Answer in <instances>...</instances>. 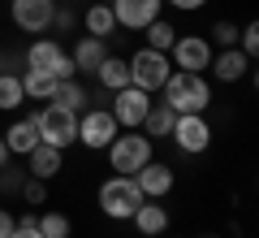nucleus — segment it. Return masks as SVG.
I'll return each mask as SVG.
<instances>
[{
	"instance_id": "obj_1",
	"label": "nucleus",
	"mask_w": 259,
	"mask_h": 238,
	"mask_svg": "<svg viewBox=\"0 0 259 238\" xmlns=\"http://www.w3.org/2000/svg\"><path fill=\"white\" fill-rule=\"evenodd\" d=\"M160 91H164V104L173 113H207V104H212V83H207L203 74L173 70Z\"/></svg>"
},
{
	"instance_id": "obj_2",
	"label": "nucleus",
	"mask_w": 259,
	"mask_h": 238,
	"mask_svg": "<svg viewBox=\"0 0 259 238\" xmlns=\"http://www.w3.org/2000/svg\"><path fill=\"white\" fill-rule=\"evenodd\" d=\"M108 165H112V174H125V178H134L143 165L151 160V139L143 134V130H121L117 139H112L108 147Z\"/></svg>"
},
{
	"instance_id": "obj_3",
	"label": "nucleus",
	"mask_w": 259,
	"mask_h": 238,
	"mask_svg": "<svg viewBox=\"0 0 259 238\" xmlns=\"http://www.w3.org/2000/svg\"><path fill=\"white\" fill-rule=\"evenodd\" d=\"M139 208H143V191H139V182H134V178L112 174L108 182H100V212H104V217L130 221Z\"/></svg>"
},
{
	"instance_id": "obj_4",
	"label": "nucleus",
	"mask_w": 259,
	"mask_h": 238,
	"mask_svg": "<svg viewBox=\"0 0 259 238\" xmlns=\"http://www.w3.org/2000/svg\"><path fill=\"white\" fill-rule=\"evenodd\" d=\"M125 65H130V87H139V91H147V95H156L160 87L168 83V74H173L168 52H156V48H139Z\"/></svg>"
},
{
	"instance_id": "obj_5",
	"label": "nucleus",
	"mask_w": 259,
	"mask_h": 238,
	"mask_svg": "<svg viewBox=\"0 0 259 238\" xmlns=\"http://www.w3.org/2000/svg\"><path fill=\"white\" fill-rule=\"evenodd\" d=\"M35 126H39V143H48V147L65 152L69 143H78V113H69V109L48 104V109L35 113Z\"/></svg>"
},
{
	"instance_id": "obj_6",
	"label": "nucleus",
	"mask_w": 259,
	"mask_h": 238,
	"mask_svg": "<svg viewBox=\"0 0 259 238\" xmlns=\"http://www.w3.org/2000/svg\"><path fill=\"white\" fill-rule=\"evenodd\" d=\"M26 70H39V74H52V78H74V61H69V52H65L56 39H35V44L26 48Z\"/></svg>"
},
{
	"instance_id": "obj_7",
	"label": "nucleus",
	"mask_w": 259,
	"mask_h": 238,
	"mask_svg": "<svg viewBox=\"0 0 259 238\" xmlns=\"http://www.w3.org/2000/svg\"><path fill=\"white\" fill-rule=\"evenodd\" d=\"M117 134H121V126H117V117H112L108 109H82L78 113V143L82 147L104 152Z\"/></svg>"
},
{
	"instance_id": "obj_8",
	"label": "nucleus",
	"mask_w": 259,
	"mask_h": 238,
	"mask_svg": "<svg viewBox=\"0 0 259 238\" xmlns=\"http://www.w3.org/2000/svg\"><path fill=\"white\" fill-rule=\"evenodd\" d=\"M168 139H173L186 156H203L207 147H212V126H207L203 113H177L173 134H168Z\"/></svg>"
},
{
	"instance_id": "obj_9",
	"label": "nucleus",
	"mask_w": 259,
	"mask_h": 238,
	"mask_svg": "<svg viewBox=\"0 0 259 238\" xmlns=\"http://www.w3.org/2000/svg\"><path fill=\"white\" fill-rule=\"evenodd\" d=\"M52 13H56V0H9V18L22 35L52 30Z\"/></svg>"
},
{
	"instance_id": "obj_10",
	"label": "nucleus",
	"mask_w": 259,
	"mask_h": 238,
	"mask_svg": "<svg viewBox=\"0 0 259 238\" xmlns=\"http://www.w3.org/2000/svg\"><path fill=\"white\" fill-rule=\"evenodd\" d=\"M168 61L173 70H186V74H203L212 65V44L203 35H177L173 48H168Z\"/></svg>"
},
{
	"instance_id": "obj_11",
	"label": "nucleus",
	"mask_w": 259,
	"mask_h": 238,
	"mask_svg": "<svg viewBox=\"0 0 259 238\" xmlns=\"http://www.w3.org/2000/svg\"><path fill=\"white\" fill-rule=\"evenodd\" d=\"M147 109H151V95L147 91H139V87H121V91H112V117H117V126L121 130H139L143 126V117H147Z\"/></svg>"
},
{
	"instance_id": "obj_12",
	"label": "nucleus",
	"mask_w": 259,
	"mask_h": 238,
	"mask_svg": "<svg viewBox=\"0 0 259 238\" xmlns=\"http://www.w3.org/2000/svg\"><path fill=\"white\" fill-rule=\"evenodd\" d=\"M108 9H112V18H117V26L143 30V26H151V22L160 18L164 0H112Z\"/></svg>"
},
{
	"instance_id": "obj_13",
	"label": "nucleus",
	"mask_w": 259,
	"mask_h": 238,
	"mask_svg": "<svg viewBox=\"0 0 259 238\" xmlns=\"http://www.w3.org/2000/svg\"><path fill=\"white\" fill-rule=\"evenodd\" d=\"M134 182H139V191H143V199H164L168 191H173V169L164 165V160H156V156H151L147 165L139 169V174H134Z\"/></svg>"
},
{
	"instance_id": "obj_14",
	"label": "nucleus",
	"mask_w": 259,
	"mask_h": 238,
	"mask_svg": "<svg viewBox=\"0 0 259 238\" xmlns=\"http://www.w3.org/2000/svg\"><path fill=\"white\" fill-rule=\"evenodd\" d=\"M207 70L221 83H238V78H250V56L238 52V48H221V52H212V65Z\"/></svg>"
},
{
	"instance_id": "obj_15",
	"label": "nucleus",
	"mask_w": 259,
	"mask_h": 238,
	"mask_svg": "<svg viewBox=\"0 0 259 238\" xmlns=\"http://www.w3.org/2000/svg\"><path fill=\"white\" fill-rule=\"evenodd\" d=\"M134 229L139 234H147V238H160V234H168V208H164V199H143V208L134 212Z\"/></svg>"
},
{
	"instance_id": "obj_16",
	"label": "nucleus",
	"mask_w": 259,
	"mask_h": 238,
	"mask_svg": "<svg viewBox=\"0 0 259 238\" xmlns=\"http://www.w3.org/2000/svg\"><path fill=\"white\" fill-rule=\"evenodd\" d=\"M104 56H108V39L82 35V39L74 44V52H69V61H74V70H78V74H95Z\"/></svg>"
},
{
	"instance_id": "obj_17",
	"label": "nucleus",
	"mask_w": 259,
	"mask_h": 238,
	"mask_svg": "<svg viewBox=\"0 0 259 238\" xmlns=\"http://www.w3.org/2000/svg\"><path fill=\"white\" fill-rule=\"evenodd\" d=\"M61 165H65V152L61 147H48V143H39V147H30L26 152V169H30V178H56L61 174Z\"/></svg>"
},
{
	"instance_id": "obj_18",
	"label": "nucleus",
	"mask_w": 259,
	"mask_h": 238,
	"mask_svg": "<svg viewBox=\"0 0 259 238\" xmlns=\"http://www.w3.org/2000/svg\"><path fill=\"white\" fill-rule=\"evenodd\" d=\"M5 147H9V156H26L30 147H39V126L35 117H18L9 130H5Z\"/></svg>"
},
{
	"instance_id": "obj_19",
	"label": "nucleus",
	"mask_w": 259,
	"mask_h": 238,
	"mask_svg": "<svg viewBox=\"0 0 259 238\" xmlns=\"http://www.w3.org/2000/svg\"><path fill=\"white\" fill-rule=\"evenodd\" d=\"M173 121H177V113L168 109V104H151L139 130H143V134L151 139V143H156V139H168V134H173Z\"/></svg>"
},
{
	"instance_id": "obj_20",
	"label": "nucleus",
	"mask_w": 259,
	"mask_h": 238,
	"mask_svg": "<svg viewBox=\"0 0 259 238\" xmlns=\"http://www.w3.org/2000/svg\"><path fill=\"white\" fill-rule=\"evenodd\" d=\"M95 83L100 87H108V91H121V87H130V65L121 61V56H104L100 61V70H95Z\"/></svg>"
},
{
	"instance_id": "obj_21",
	"label": "nucleus",
	"mask_w": 259,
	"mask_h": 238,
	"mask_svg": "<svg viewBox=\"0 0 259 238\" xmlns=\"http://www.w3.org/2000/svg\"><path fill=\"white\" fill-rule=\"evenodd\" d=\"M82 26H87V35H95V39H108L112 30H117V18H112V9H108V5H100V0H95L91 9L82 13Z\"/></svg>"
},
{
	"instance_id": "obj_22",
	"label": "nucleus",
	"mask_w": 259,
	"mask_h": 238,
	"mask_svg": "<svg viewBox=\"0 0 259 238\" xmlns=\"http://www.w3.org/2000/svg\"><path fill=\"white\" fill-rule=\"evenodd\" d=\"M48 104H56V109H69V113H82L87 91H82V83L65 78V83H56V91H52V100H48Z\"/></svg>"
},
{
	"instance_id": "obj_23",
	"label": "nucleus",
	"mask_w": 259,
	"mask_h": 238,
	"mask_svg": "<svg viewBox=\"0 0 259 238\" xmlns=\"http://www.w3.org/2000/svg\"><path fill=\"white\" fill-rule=\"evenodd\" d=\"M56 83H61V78H52V74L26 70V78H22V91H26V100H52Z\"/></svg>"
},
{
	"instance_id": "obj_24",
	"label": "nucleus",
	"mask_w": 259,
	"mask_h": 238,
	"mask_svg": "<svg viewBox=\"0 0 259 238\" xmlns=\"http://www.w3.org/2000/svg\"><path fill=\"white\" fill-rule=\"evenodd\" d=\"M22 104H26L22 78H18V74H0V109H5V113H13V109H22Z\"/></svg>"
},
{
	"instance_id": "obj_25",
	"label": "nucleus",
	"mask_w": 259,
	"mask_h": 238,
	"mask_svg": "<svg viewBox=\"0 0 259 238\" xmlns=\"http://www.w3.org/2000/svg\"><path fill=\"white\" fill-rule=\"evenodd\" d=\"M143 30H147V48H156V52H168V48H173V39H177L173 22H164V18H156L151 26H143Z\"/></svg>"
},
{
	"instance_id": "obj_26",
	"label": "nucleus",
	"mask_w": 259,
	"mask_h": 238,
	"mask_svg": "<svg viewBox=\"0 0 259 238\" xmlns=\"http://www.w3.org/2000/svg\"><path fill=\"white\" fill-rule=\"evenodd\" d=\"M35 225L44 238H69V217H61V212H44V217H35Z\"/></svg>"
},
{
	"instance_id": "obj_27",
	"label": "nucleus",
	"mask_w": 259,
	"mask_h": 238,
	"mask_svg": "<svg viewBox=\"0 0 259 238\" xmlns=\"http://www.w3.org/2000/svg\"><path fill=\"white\" fill-rule=\"evenodd\" d=\"M238 52H246L250 61L259 56V22H246V26H238Z\"/></svg>"
},
{
	"instance_id": "obj_28",
	"label": "nucleus",
	"mask_w": 259,
	"mask_h": 238,
	"mask_svg": "<svg viewBox=\"0 0 259 238\" xmlns=\"http://www.w3.org/2000/svg\"><path fill=\"white\" fill-rule=\"evenodd\" d=\"M207 44L238 48V26H233V22H216V26H212V39H207Z\"/></svg>"
},
{
	"instance_id": "obj_29",
	"label": "nucleus",
	"mask_w": 259,
	"mask_h": 238,
	"mask_svg": "<svg viewBox=\"0 0 259 238\" xmlns=\"http://www.w3.org/2000/svg\"><path fill=\"white\" fill-rule=\"evenodd\" d=\"M22 195H26V203H44L48 199V182L44 178H30V182H22Z\"/></svg>"
},
{
	"instance_id": "obj_30",
	"label": "nucleus",
	"mask_w": 259,
	"mask_h": 238,
	"mask_svg": "<svg viewBox=\"0 0 259 238\" xmlns=\"http://www.w3.org/2000/svg\"><path fill=\"white\" fill-rule=\"evenodd\" d=\"M9 238H44V234H39V225H35V212H26V217L13 225V234H9Z\"/></svg>"
},
{
	"instance_id": "obj_31",
	"label": "nucleus",
	"mask_w": 259,
	"mask_h": 238,
	"mask_svg": "<svg viewBox=\"0 0 259 238\" xmlns=\"http://www.w3.org/2000/svg\"><path fill=\"white\" fill-rule=\"evenodd\" d=\"M164 5H173V9H182V13H194V9H203L207 0H164Z\"/></svg>"
},
{
	"instance_id": "obj_32",
	"label": "nucleus",
	"mask_w": 259,
	"mask_h": 238,
	"mask_svg": "<svg viewBox=\"0 0 259 238\" xmlns=\"http://www.w3.org/2000/svg\"><path fill=\"white\" fill-rule=\"evenodd\" d=\"M52 26H61V30L74 26V13H69V9H56V13H52Z\"/></svg>"
},
{
	"instance_id": "obj_33",
	"label": "nucleus",
	"mask_w": 259,
	"mask_h": 238,
	"mask_svg": "<svg viewBox=\"0 0 259 238\" xmlns=\"http://www.w3.org/2000/svg\"><path fill=\"white\" fill-rule=\"evenodd\" d=\"M13 225H18V221H13V217H9V212L0 208V238H9V234H13Z\"/></svg>"
},
{
	"instance_id": "obj_34",
	"label": "nucleus",
	"mask_w": 259,
	"mask_h": 238,
	"mask_svg": "<svg viewBox=\"0 0 259 238\" xmlns=\"http://www.w3.org/2000/svg\"><path fill=\"white\" fill-rule=\"evenodd\" d=\"M9 165V147H5V134H0V169Z\"/></svg>"
},
{
	"instance_id": "obj_35",
	"label": "nucleus",
	"mask_w": 259,
	"mask_h": 238,
	"mask_svg": "<svg viewBox=\"0 0 259 238\" xmlns=\"http://www.w3.org/2000/svg\"><path fill=\"white\" fill-rule=\"evenodd\" d=\"M0 191H5V178H0Z\"/></svg>"
},
{
	"instance_id": "obj_36",
	"label": "nucleus",
	"mask_w": 259,
	"mask_h": 238,
	"mask_svg": "<svg viewBox=\"0 0 259 238\" xmlns=\"http://www.w3.org/2000/svg\"><path fill=\"white\" fill-rule=\"evenodd\" d=\"M212 238H216V234H212Z\"/></svg>"
}]
</instances>
